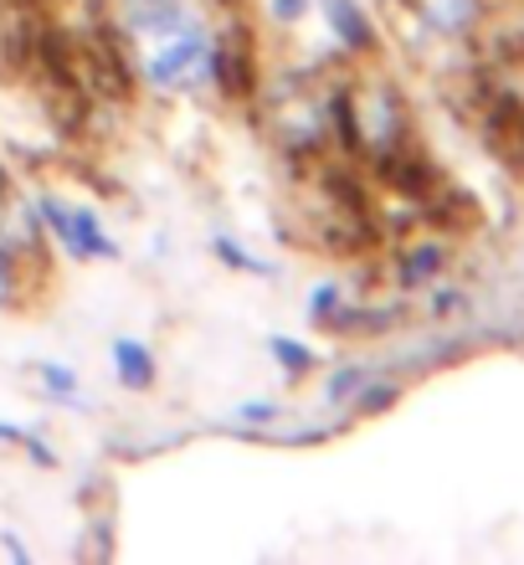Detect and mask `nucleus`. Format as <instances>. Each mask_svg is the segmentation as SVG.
<instances>
[{"mask_svg":"<svg viewBox=\"0 0 524 565\" xmlns=\"http://www.w3.org/2000/svg\"><path fill=\"white\" fill-rule=\"evenodd\" d=\"M263 52H257V31L247 11H226L211 31V57H206V93H216L226 108H253L263 88Z\"/></svg>","mask_w":524,"mask_h":565,"instance_id":"f257e3e1","label":"nucleus"},{"mask_svg":"<svg viewBox=\"0 0 524 565\" xmlns=\"http://www.w3.org/2000/svg\"><path fill=\"white\" fill-rule=\"evenodd\" d=\"M211 21L195 15L191 26H180L175 36L135 46L139 62V88L175 98V93H206V57H211Z\"/></svg>","mask_w":524,"mask_h":565,"instance_id":"f03ea898","label":"nucleus"},{"mask_svg":"<svg viewBox=\"0 0 524 565\" xmlns=\"http://www.w3.org/2000/svg\"><path fill=\"white\" fill-rule=\"evenodd\" d=\"M350 93V124H355V145H360V164L381 154V149L402 145V139L417 135L411 124V108H406V93L391 83L386 73H355L345 77Z\"/></svg>","mask_w":524,"mask_h":565,"instance_id":"7ed1b4c3","label":"nucleus"},{"mask_svg":"<svg viewBox=\"0 0 524 565\" xmlns=\"http://www.w3.org/2000/svg\"><path fill=\"white\" fill-rule=\"evenodd\" d=\"M36 216H42L46 237L57 242L62 253H73L77 263H119V242L108 237V226L98 222V211L83 201H57L52 191H26Z\"/></svg>","mask_w":524,"mask_h":565,"instance_id":"20e7f679","label":"nucleus"},{"mask_svg":"<svg viewBox=\"0 0 524 565\" xmlns=\"http://www.w3.org/2000/svg\"><path fill=\"white\" fill-rule=\"evenodd\" d=\"M402 21L417 26V36L432 42H473L489 21V0H396Z\"/></svg>","mask_w":524,"mask_h":565,"instance_id":"39448f33","label":"nucleus"},{"mask_svg":"<svg viewBox=\"0 0 524 565\" xmlns=\"http://www.w3.org/2000/svg\"><path fill=\"white\" fill-rule=\"evenodd\" d=\"M114 21L124 26V36L135 46L160 42V36H175L180 26H191L201 6L195 0H108Z\"/></svg>","mask_w":524,"mask_h":565,"instance_id":"423d86ee","label":"nucleus"},{"mask_svg":"<svg viewBox=\"0 0 524 565\" xmlns=\"http://www.w3.org/2000/svg\"><path fill=\"white\" fill-rule=\"evenodd\" d=\"M314 6L324 11V26L340 42V52H350V57H375L381 52V31H375L371 11L360 0H314Z\"/></svg>","mask_w":524,"mask_h":565,"instance_id":"0eeeda50","label":"nucleus"},{"mask_svg":"<svg viewBox=\"0 0 524 565\" xmlns=\"http://www.w3.org/2000/svg\"><path fill=\"white\" fill-rule=\"evenodd\" d=\"M114 375H119L124 391H154V381H160V360H154V350L145 340L119 334V340H114Z\"/></svg>","mask_w":524,"mask_h":565,"instance_id":"6e6552de","label":"nucleus"},{"mask_svg":"<svg viewBox=\"0 0 524 565\" xmlns=\"http://www.w3.org/2000/svg\"><path fill=\"white\" fill-rule=\"evenodd\" d=\"M442 268H448V247L442 242H411V247L396 253V282L402 288H421V282H432Z\"/></svg>","mask_w":524,"mask_h":565,"instance_id":"1a4fd4ad","label":"nucleus"},{"mask_svg":"<svg viewBox=\"0 0 524 565\" xmlns=\"http://www.w3.org/2000/svg\"><path fill=\"white\" fill-rule=\"evenodd\" d=\"M42 298V282L31 278L11 253H0V309L6 313H26L31 303Z\"/></svg>","mask_w":524,"mask_h":565,"instance_id":"9d476101","label":"nucleus"},{"mask_svg":"<svg viewBox=\"0 0 524 565\" xmlns=\"http://www.w3.org/2000/svg\"><path fill=\"white\" fill-rule=\"evenodd\" d=\"M268 355L284 365L288 386H299V381H309V375L319 371V355H314V350H309L303 340H288V334H272V340H268Z\"/></svg>","mask_w":524,"mask_h":565,"instance_id":"9b49d317","label":"nucleus"},{"mask_svg":"<svg viewBox=\"0 0 524 565\" xmlns=\"http://www.w3.org/2000/svg\"><path fill=\"white\" fill-rule=\"evenodd\" d=\"M375 381V365H334L330 375H324V402L330 406H350L360 396V391Z\"/></svg>","mask_w":524,"mask_h":565,"instance_id":"f8f14e48","label":"nucleus"},{"mask_svg":"<svg viewBox=\"0 0 524 565\" xmlns=\"http://www.w3.org/2000/svg\"><path fill=\"white\" fill-rule=\"evenodd\" d=\"M288 417L284 402H272V396H257V402H242L232 417H226V431H268Z\"/></svg>","mask_w":524,"mask_h":565,"instance_id":"ddd939ff","label":"nucleus"},{"mask_svg":"<svg viewBox=\"0 0 524 565\" xmlns=\"http://www.w3.org/2000/svg\"><path fill=\"white\" fill-rule=\"evenodd\" d=\"M211 253H216V263H222V268H232V273H257V278H272V273H278L272 263H263L257 253L237 247L226 232H216V237H211Z\"/></svg>","mask_w":524,"mask_h":565,"instance_id":"4468645a","label":"nucleus"},{"mask_svg":"<svg viewBox=\"0 0 524 565\" xmlns=\"http://www.w3.org/2000/svg\"><path fill=\"white\" fill-rule=\"evenodd\" d=\"M36 381H42L46 391H52V402H67V406H77L73 396L83 391V381H77V371L73 365H57V360H36Z\"/></svg>","mask_w":524,"mask_h":565,"instance_id":"2eb2a0df","label":"nucleus"},{"mask_svg":"<svg viewBox=\"0 0 524 565\" xmlns=\"http://www.w3.org/2000/svg\"><path fill=\"white\" fill-rule=\"evenodd\" d=\"M340 303H345V288H340V282H319V288H314V294H309V324H324V319H330V313L334 309H340Z\"/></svg>","mask_w":524,"mask_h":565,"instance_id":"dca6fc26","label":"nucleus"},{"mask_svg":"<svg viewBox=\"0 0 524 565\" xmlns=\"http://www.w3.org/2000/svg\"><path fill=\"white\" fill-rule=\"evenodd\" d=\"M309 11H314V0H272V21L278 26H299Z\"/></svg>","mask_w":524,"mask_h":565,"instance_id":"f3484780","label":"nucleus"},{"mask_svg":"<svg viewBox=\"0 0 524 565\" xmlns=\"http://www.w3.org/2000/svg\"><path fill=\"white\" fill-rule=\"evenodd\" d=\"M21 452H26V458H31V462H42V468H57V462H62V458H57V452H52V447H46V443H42V437H31V443H26V447H21Z\"/></svg>","mask_w":524,"mask_h":565,"instance_id":"a211bd4d","label":"nucleus"},{"mask_svg":"<svg viewBox=\"0 0 524 565\" xmlns=\"http://www.w3.org/2000/svg\"><path fill=\"white\" fill-rule=\"evenodd\" d=\"M31 437H36V431H31V427H15V422H0V443H6V447H26Z\"/></svg>","mask_w":524,"mask_h":565,"instance_id":"6ab92c4d","label":"nucleus"},{"mask_svg":"<svg viewBox=\"0 0 524 565\" xmlns=\"http://www.w3.org/2000/svg\"><path fill=\"white\" fill-rule=\"evenodd\" d=\"M21 191V185H15V170L6 160H0V201H11V195Z\"/></svg>","mask_w":524,"mask_h":565,"instance_id":"aec40b11","label":"nucleus"},{"mask_svg":"<svg viewBox=\"0 0 524 565\" xmlns=\"http://www.w3.org/2000/svg\"><path fill=\"white\" fill-rule=\"evenodd\" d=\"M0 551H6V555H15V561H21V565L31 561V555H26V545H21V540H15V535H0Z\"/></svg>","mask_w":524,"mask_h":565,"instance_id":"412c9836","label":"nucleus"},{"mask_svg":"<svg viewBox=\"0 0 524 565\" xmlns=\"http://www.w3.org/2000/svg\"><path fill=\"white\" fill-rule=\"evenodd\" d=\"M206 6H211V11H247V0H206Z\"/></svg>","mask_w":524,"mask_h":565,"instance_id":"4be33fe9","label":"nucleus"}]
</instances>
